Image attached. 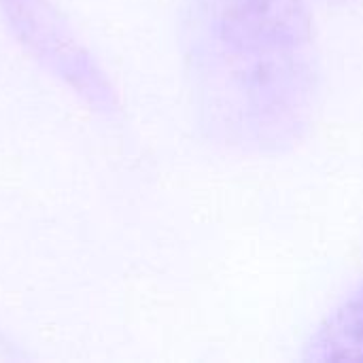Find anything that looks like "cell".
<instances>
[{
    "label": "cell",
    "instance_id": "obj_1",
    "mask_svg": "<svg viewBox=\"0 0 363 363\" xmlns=\"http://www.w3.org/2000/svg\"><path fill=\"white\" fill-rule=\"evenodd\" d=\"M311 351L315 359H363V287L336 311Z\"/></svg>",
    "mask_w": 363,
    "mask_h": 363
}]
</instances>
